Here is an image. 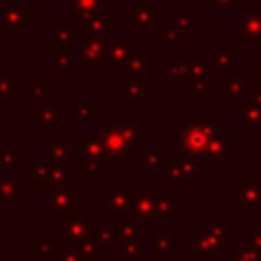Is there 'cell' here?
<instances>
[{"mask_svg":"<svg viewBox=\"0 0 261 261\" xmlns=\"http://www.w3.org/2000/svg\"><path fill=\"white\" fill-rule=\"evenodd\" d=\"M98 249H100V255L108 251V245H112L116 241V230L112 226H100L98 224V230H96V237H94Z\"/></svg>","mask_w":261,"mask_h":261,"instance_id":"ee69618b","label":"cell"},{"mask_svg":"<svg viewBox=\"0 0 261 261\" xmlns=\"http://www.w3.org/2000/svg\"><path fill=\"white\" fill-rule=\"evenodd\" d=\"M82 120L96 124L98 122V106L96 104H69V122L77 124Z\"/></svg>","mask_w":261,"mask_h":261,"instance_id":"4dcf8cb0","label":"cell"},{"mask_svg":"<svg viewBox=\"0 0 261 261\" xmlns=\"http://www.w3.org/2000/svg\"><path fill=\"white\" fill-rule=\"evenodd\" d=\"M14 173L16 171L6 169L0 177V208H12L14 202L24 196V181Z\"/></svg>","mask_w":261,"mask_h":261,"instance_id":"e0dca14e","label":"cell"},{"mask_svg":"<svg viewBox=\"0 0 261 261\" xmlns=\"http://www.w3.org/2000/svg\"><path fill=\"white\" fill-rule=\"evenodd\" d=\"M161 179H163V188H169V190H188L192 186V179L186 175L179 161L165 159L161 165Z\"/></svg>","mask_w":261,"mask_h":261,"instance_id":"ffe728a7","label":"cell"},{"mask_svg":"<svg viewBox=\"0 0 261 261\" xmlns=\"http://www.w3.org/2000/svg\"><path fill=\"white\" fill-rule=\"evenodd\" d=\"M133 198V188H108L106 190V214L118 216L124 214Z\"/></svg>","mask_w":261,"mask_h":261,"instance_id":"7402d4cb","label":"cell"},{"mask_svg":"<svg viewBox=\"0 0 261 261\" xmlns=\"http://www.w3.org/2000/svg\"><path fill=\"white\" fill-rule=\"evenodd\" d=\"M114 255H116V261H145L143 243H139L135 239H120V237H116V241H114Z\"/></svg>","mask_w":261,"mask_h":261,"instance_id":"603a6c76","label":"cell"},{"mask_svg":"<svg viewBox=\"0 0 261 261\" xmlns=\"http://www.w3.org/2000/svg\"><path fill=\"white\" fill-rule=\"evenodd\" d=\"M77 145H80V153L82 155H92V157H106L104 145L98 137V133H80L77 135Z\"/></svg>","mask_w":261,"mask_h":261,"instance_id":"f1b7e54d","label":"cell"},{"mask_svg":"<svg viewBox=\"0 0 261 261\" xmlns=\"http://www.w3.org/2000/svg\"><path fill=\"white\" fill-rule=\"evenodd\" d=\"M137 49L133 39H108L106 43V67H124L133 51Z\"/></svg>","mask_w":261,"mask_h":261,"instance_id":"d6986e66","label":"cell"},{"mask_svg":"<svg viewBox=\"0 0 261 261\" xmlns=\"http://www.w3.org/2000/svg\"><path fill=\"white\" fill-rule=\"evenodd\" d=\"M234 120L245 126L247 133H261V90L255 88V94H245L234 104Z\"/></svg>","mask_w":261,"mask_h":261,"instance_id":"9c48e42d","label":"cell"},{"mask_svg":"<svg viewBox=\"0 0 261 261\" xmlns=\"http://www.w3.org/2000/svg\"><path fill=\"white\" fill-rule=\"evenodd\" d=\"M255 88L261 90V57L255 59Z\"/></svg>","mask_w":261,"mask_h":261,"instance_id":"11a10c76","label":"cell"},{"mask_svg":"<svg viewBox=\"0 0 261 261\" xmlns=\"http://www.w3.org/2000/svg\"><path fill=\"white\" fill-rule=\"evenodd\" d=\"M151 249L157 255H169L173 251V241L165 232H155L153 239H151Z\"/></svg>","mask_w":261,"mask_h":261,"instance_id":"7dc6e473","label":"cell"},{"mask_svg":"<svg viewBox=\"0 0 261 261\" xmlns=\"http://www.w3.org/2000/svg\"><path fill=\"white\" fill-rule=\"evenodd\" d=\"M61 106L59 104H45L41 98H31V120L41 126L43 133H59Z\"/></svg>","mask_w":261,"mask_h":261,"instance_id":"7c38bea8","label":"cell"},{"mask_svg":"<svg viewBox=\"0 0 261 261\" xmlns=\"http://www.w3.org/2000/svg\"><path fill=\"white\" fill-rule=\"evenodd\" d=\"M216 92H218V96L226 98V102L230 106H234L247 94V82H245V77H237L234 75V77H228L224 84H220L216 88Z\"/></svg>","mask_w":261,"mask_h":261,"instance_id":"484cf974","label":"cell"},{"mask_svg":"<svg viewBox=\"0 0 261 261\" xmlns=\"http://www.w3.org/2000/svg\"><path fill=\"white\" fill-rule=\"evenodd\" d=\"M192 35L181 31L175 22L171 20H161V45L165 49H179L184 41H188Z\"/></svg>","mask_w":261,"mask_h":261,"instance_id":"d4e9b609","label":"cell"},{"mask_svg":"<svg viewBox=\"0 0 261 261\" xmlns=\"http://www.w3.org/2000/svg\"><path fill=\"white\" fill-rule=\"evenodd\" d=\"M120 124H122L124 135H126V137H128V139L135 143V145L145 141V130H143V126L137 122V118H135V114H133V112H128Z\"/></svg>","mask_w":261,"mask_h":261,"instance_id":"ab89813d","label":"cell"},{"mask_svg":"<svg viewBox=\"0 0 261 261\" xmlns=\"http://www.w3.org/2000/svg\"><path fill=\"white\" fill-rule=\"evenodd\" d=\"M234 35L245 41L247 49H261V12L239 10L234 18Z\"/></svg>","mask_w":261,"mask_h":261,"instance_id":"8fae6325","label":"cell"},{"mask_svg":"<svg viewBox=\"0 0 261 261\" xmlns=\"http://www.w3.org/2000/svg\"><path fill=\"white\" fill-rule=\"evenodd\" d=\"M4 45H6V43H4V39H0V49H2Z\"/></svg>","mask_w":261,"mask_h":261,"instance_id":"9f6ffc18","label":"cell"},{"mask_svg":"<svg viewBox=\"0 0 261 261\" xmlns=\"http://www.w3.org/2000/svg\"><path fill=\"white\" fill-rule=\"evenodd\" d=\"M234 204L243 208L247 216H255L261 206V177H239L234 179Z\"/></svg>","mask_w":261,"mask_h":261,"instance_id":"30bf717a","label":"cell"},{"mask_svg":"<svg viewBox=\"0 0 261 261\" xmlns=\"http://www.w3.org/2000/svg\"><path fill=\"white\" fill-rule=\"evenodd\" d=\"M245 243L251 245L253 249H257V251L261 253V224H257V226L253 228V232H249V234L245 237Z\"/></svg>","mask_w":261,"mask_h":261,"instance_id":"db71d44e","label":"cell"},{"mask_svg":"<svg viewBox=\"0 0 261 261\" xmlns=\"http://www.w3.org/2000/svg\"><path fill=\"white\" fill-rule=\"evenodd\" d=\"M208 63L210 67L216 71L218 77L222 80H228V77H234L237 75V49L232 47H212L208 49Z\"/></svg>","mask_w":261,"mask_h":261,"instance_id":"5bb4252c","label":"cell"},{"mask_svg":"<svg viewBox=\"0 0 261 261\" xmlns=\"http://www.w3.org/2000/svg\"><path fill=\"white\" fill-rule=\"evenodd\" d=\"M77 167L88 173L90 177H96L100 171H104L108 167V157H92V155H82L77 157Z\"/></svg>","mask_w":261,"mask_h":261,"instance_id":"d590c367","label":"cell"},{"mask_svg":"<svg viewBox=\"0 0 261 261\" xmlns=\"http://www.w3.org/2000/svg\"><path fill=\"white\" fill-rule=\"evenodd\" d=\"M14 102V77L0 75V106H10Z\"/></svg>","mask_w":261,"mask_h":261,"instance_id":"c3c4849f","label":"cell"},{"mask_svg":"<svg viewBox=\"0 0 261 261\" xmlns=\"http://www.w3.org/2000/svg\"><path fill=\"white\" fill-rule=\"evenodd\" d=\"M31 18L33 14L22 2H6L4 8H0V31H20Z\"/></svg>","mask_w":261,"mask_h":261,"instance_id":"9a60e30c","label":"cell"},{"mask_svg":"<svg viewBox=\"0 0 261 261\" xmlns=\"http://www.w3.org/2000/svg\"><path fill=\"white\" fill-rule=\"evenodd\" d=\"M124 214L143 226H147V224L165 226V222L159 216L157 206H155L153 188H133V198H130V204Z\"/></svg>","mask_w":261,"mask_h":261,"instance_id":"5b68a950","label":"cell"},{"mask_svg":"<svg viewBox=\"0 0 261 261\" xmlns=\"http://www.w3.org/2000/svg\"><path fill=\"white\" fill-rule=\"evenodd\" d=\"M41 159L43 161H69V145L65 141H53L49 145V149L41 151Z\"/></svg>","mask_w":261,"mask_h":261,"instance_id":"8d00e7d4","label":"cell"},{"mask_svg":"<svg viewBox=\"0 0 261 261\" xmlns=\"http://www.w3.org/2000/svg\"><path fill=\"white\" fill-rule=\"evenodd\" d=\"M186 63H188V73H190L192 80H194V77H208V73L212 71V67H210V63H208L206 57L186 59Z\"/></svg>","mask_w":261,"mask_h":261,"instance_id":"7bdbcfd3","label":"cell"},{"mask_svg":"<svg viewBox=\"0 0 261 261\" xmlns=\"http://www.w3.org/2000/svg\"><path fill=\"white\" fill-rule=\"evenodd\" d=\"M80 255H84L88 261H96L98 255H100V249L96 245L94 239H82V241H75V243H69Z\"/></svg>","mask_w":261,"mask_h":261,"instance_id":"b9f144b4","label":"cell"},{"mask_svg":"<svg viewBox=\"0 0 261 261\" xmlns=\"http://www.w3.org/2000/svg\"><path fill=\"white\" fill-rule=\"evenodd\" d=\"M124 20L135 24V27H153L157 22L163 20V14L159 10H155V4L153 2H135L130 10L124 12Z\"/></svg>","mask_w":261,"mask_h":261,"instance_id":"2e32d148","label":"cell"},{"mask_svg":"<svg viewBox=\"0 0 261 261\" xmlns=\"http://www.w3.org/2000/svg\"><path fill=\"white\" fill-rule=\"evenodd\" d=\"M84 31H86L88 35L108 37L112 31H116V20H110L106 14H104V16H94L92 20H88V24L84 27Z\"/></svg>","mask_w":261,"mask_h":261,"instance_id":"e575fe53","label":"cell"},{"mask_svg":"<svg viewBox=\"0 0 261 261\" xmlns=\"http://www.w3.org/2000/svg\"><path fill=\"white\" fill-rule=\"evenodd\" d=\"M226 261H261V253L243 241L234 251H226Z\"/></svg>","mask_w":261,"mask_h":261,"instance_id":"f35d334b","label":"cell"},{"mask_svg":"<svg viewBox=\"0 0 261 261\" xmlns=\"http://www.w3.org/2000/svg\"><path fill=\"white\" fill-rule=\"evenodd\" d=\"M53 253H57L59 261H88V259H86L84 255H80L69 243H63V241H59V243L53 245Z\"/></svg>","mask_w":261,"mask_h":261,"instance_id":"bcb514c9","label":"cell"},{"mask_svg":"<svg viewBox=\"0 0 261 261\" xmlns=\"http://www.w3.org/2000/svg\"><path fill=\"white\" fill-rule=\"evenodd\" d=\"M31 251L37 253L41 257V261H51V257H53V241H51V234L49 232H43L41 234V241L31 245Z\"/></svg>","mask_w":261,"mask_h":261,"instance_id":"f6af8a7d","label":"cell"},{"mask_svg":"<svg viewBox=\"0 0 261 261\" xmlns=\"http://www.w3.org/2000/svg\"><path fill=\"white\" fill-rule=\"evenodd\" d=\"M247 0H208V10L210 12H226V10H239Z\"/></svg>","mask_w":261,"mask_h":261,"instance_id":"816d5d0a","label":"cell"},{"mask_svg":"<svg viewBox=\"0 0 261 261\" xmlns=\"http://www.w3.org/2000/svg\"><path fill=\"white\" fill-rule=\"evenodd\" d=\"M228 216L212 214L206 224L198 226L196 232L190 234V251L198 255L200 261H218L222 253L228 251Z\"/></svg>","mask_w":261,"mask_h":261,"instance_id":"6da1fadb","label":"cell"},{"mask_svg":"<svg viewBox=\"0 0 261 261\" xmlns=\"http://www.w3.org/2000/svg\"><path fill=\"white\" fill-rule=\"evenodd\" d=\"M96 133L104 145L108 161H133L135 143L124 135L120 122H98Z\"/></svg>","mask_w":261,"mask_h":261,"instance_id":"3957f363","label":"cell"},{"mask_svg":"<svg viewBox=\"0 0 261 261\" xmlns=\"http://www.w3.org/2000/svg\"><path fill=\"white\" fill-rule=\"evenodd\" d=\"M69 161H51L49 171V190L51 188H69Z\"/></svg>","mask_w":261,"mask_h":261,"instance_id":"d6a6232c","label":"cell"},{"mask_svg":"<svg viewBox=\"0 0 261 261\" xmlns=\"http://www.w3.org/2000/svg\"><path fill=\"white\" fill-rule=\"evenodd\" d=\"M141 161H143V167L145 169L153 171V169H161V165H163L165 159H163V155L157 149H145L143 155H141Z\"/></svg>","mask_w":261,"mask_h":261,"instance_id":"f907efd6","label":"cell"},{"mask_svg":"<svg viewBox=\"0 0 261 261\" xmlns=\"http://www.w3.org/2000/svg\"><path fill=\"white\" fill-rule=\"evenodd\" d=\"M212 171H224L237 159V135L234 133H220L216 130L210 139L204 157H202Z\"/></svg>","mask_w":261,"mask_h":261,"instance_id":"277c9868","label":"cell"},{"mask_svg":"<svg viewBox=\"0 0 261 261\" xmlns=\"http://www.w3.org/2000/svg\"><path fill=\"white\" fill-rule=\"evenodd\" d=\"M22 94L29 96V98H41V100H43V98H49V96H51V86H47L41 75H35V77L22 88Z\"/></svg>","mask_w":261,"mask_h":261,"instance_id":"60d3db41","label":"cell"},{"mask_svg":"<svg viewBox=\"0 0 261 261\" xmlns=\"http://www.w3.org/2000/svg\"><path fill=\"white\" fill-rule=\"evenodd\" d=\"M218 130V114L216 112H192L188 122L179 124V130L171 133V141L179 143L181 151L192 153L196 157H204V151Z\"/></svg>","mask_w":261,"mask_h":261,"instance_id":"7a4b0ae2","label":"cell"},{"mask_svg":"<svg viewBox=\"0 0 261 261\" xmlns=\"http://www.w3.org/2000/svg\"><path fill=\"white\" fill-rule=\"evenodd\" d=\"M106 14V0H69V20L82 31L94 16Z\"/></svg>","mask_w":261,"mask_h":261,"instance_id":"4fadbf2b","label":"cell"},{"mask_svg":"<svg viewBox=\"0 0 261 261\" xmlns=\"http://www.w3.org/2000/svg\"><path fill=\"white\" fill-rule=\"evenodd\" d=\"M51 33L53 45L65 47V49H77L82 45V37H80V29L73 27L71 20H53L51 22Z\"/></svg>","mask_w":261,"mask_h":261,"instance_id":"ac0fdd59","label":"cell"},{"mask_svg":"<svg viewBox=\"0 0 261 261\" xmlns=\"http://www.w3.org/2000/svg\"><path fill=\"white\" fill-rule=\"evenodd\" d=\"M169 20L175 22L181 31H186L190 35L200 29V12H196V10H173Z\"/></svg>","mask_w":261,"mask_h":261,"instance_id":"1f68e13d","label":"cell"},{"mask_svg":"<svg viewBox=\"0 0 261 261\" xmlns=\"http://www.w3.org/2000/svg\"><path fill=\"white\" fill-rule=\"evenodd\" d=\"M200 161H202L200 157H196L192 153H186V151H181V155H179V165H181V169L186 171V175L190 179H196L198 169H200Z\"/></svg>","mask_w":261,"mask_h":261,"instance_id":"681fc988","label":"cell"},{"mask_svg":"<svg viewBox=\"0 0 261 261\" xmlns=\"http://www.w3.org/2000/svg\"><path fill=\"white\" fill-rule=\"evenodd\" d=\"M51 61L61 77H69V73L73 69V55L69 53V49L51 43Z\"/></svg>","mask_w":261,"mask_h":261,"instance_id":"f546056e","label":"cell"},{"mask_svg":"<svg viewBox=\"0 0 261 261\" xmlns=\"http://www.w3.org/2000/svg\"><path fill=\"white\" fill-rule=\"evenodd\" d=\"M106 43L108 37L88 35V39H84L75 49L73 67H106Z\"/></svg>","mask_w":261,"mask_h":261,"instance_id":"52a82bcc","label":"cell"},{"mask_svg":"<svg viewBox=\"0 0 261 261\" xmlns=\"http://www.w3.org/2000/svg\"><path fill=\"white\" fill-rule=\"evenodd\" d=\"M22 167H24L22 149H0V171H6V169L20 171Z\"/></svg>","mask_w":261,"mask_h":261,"instance_id":"836d02e7","label":"cell"},{"mask_svg":"<svg viewBox=\"0 0 261 261\" xmlns=\"http://www.w3.org/2000/svg\"><path fill=\"white\" fill-rule=\"evenodd\" d=\"M161 73L165 77H169L171 80V86H175V88H188V84L192 82V77L188 73V63L181 61V59H175L169 65H165Z\"/></svg>","mask_w":261,"mask_h":261,"instance_id":"83f0119b","label":"cell"},{"mask_svg":"<svg viewBox=\"0 0 261 261\" xmlns=\"http://www.w3.org/2000/svg\"><path fill=\"white\" fill-rule=\"evenodd\" d=\"M114 230H116V237L120 239H135L139 243H145V226L135 222L126 214L114 216Z\"/></svg>","mask_w":261,"mask_h":261,"instance_id":"cb8c5ba5","label":"cell"},{"mask_svg":"<svg viewBox=\"0 0 261 261\" xmlns=\"http://www.w3.org/2000/svg\"><path fill=\"white\" fill-rule=\"evenodd\" d=\"M41 206L49 208L53 216L77 214L80 212V190L77 188H51L49 196L41 198Z\"/></svg>","mask_w":261,"mask_h":261,"instance_id":"ba28073f","label":"cell"},{"mask_svg":"<svg viewBox=\"0 0 261 261\" xmlns=\"http://www.w3.org/2000/svg\"><path fill=\"white\" fill-rule=\"evenodd\" d=\"M124 102L128 106H141L145 102V77L126 73V77H124Z\"/></svg>","mask_w":261,"mask_h":261,"instance_id":"4316f807","label":"cell"},{"mask_svg":"<svg viewBox=\"0 0 261 261\" xmlns=\"http://www.w3.org/2000/svg\"><path fill=\"white\" fill-rule=\"evenodd\" d=\"M124 71H126L128 75L151 77V75L155 73V61H153V57H147L141 47H137V49L133 51V55L128 57V61L124 63Z\"/></svg>","mask_w":261,"mask_h":261,"instance_id":"44dd1931","label":"cell"},{"mask_svg":"<svg viewBox=\"0 0 261 261\" xmlns=\"http://www.w3.org/2000/svg\"><path fill=\"white\" fill-rule=\"evenodd\" d=\"M49 171H51V163L49 161H37L31 167V177H33V188L35 190H45L49 188Z\"/></svg>","mask_w":261,"mask_h":261,"instance_id":"74e56055","label":"cell"},{"mask_svg":"<svg viewBox=\"0 0 261 261\" xmlns=\"http://www.w3.org/2000/svg\"><path fill=\"white\" fill-rule=\"evenodd\" d=\"M96 230H98V218L94 214H65V216H59V241H63V243L94 239Z\"/></svg>","mask_w":261,"mask_h":261,"instance_id":"8992f818","label":"cell"},{"mask_svg":"<svg viewBox=\"0 0 261 261\" xmlns=\"http://www.w3.org/2000/svg\"><path fill=\"white\" fill-rule=\"evenodd\" d=\"M188 90H190L192 96H206L210 92V86H208V80L206 77H194L188 84Z\"/></svg>","mask_w":261,"mask_h":261,"instance_id":"f5cc1de1","label":"cell"}]
</instances>
